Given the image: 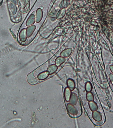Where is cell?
Returning <instances> with one entry per match:
<instances>
[{"instance_id":"obj_1","label":"cell","mask_w":113,"mask_h":128,"mask_svg":"<svg viewBox=\"0 0 113 128\" xmlns=\"http://www.w3.org/2000/svg\"><path fill=\"white\" fill-rule=\"evenodd\" d=\"M67 112L71 115L75 116L77 115L78 111L76 108L71 104H68L67 105Z\"/></svg>"},{"instance_id":"obj_2","label":"cell","mask_w":113,"mask_h":128,"mask_svg":"<svg viewBox=\"0 0 113 128\" xmlns=\"http://www.w3.org/2000/svg\"><path fill=\"white\" fill-rule=\"evenodd\" d=\"M92 117L93 119L97 122H100L102 120V116L101 113L97 110L93 112Z\"/></svg>"},{"instance_id":"obj_3","label":"cell","mask_w":113,"mask_h":128,"mask_svg":"<svg viewBox=\"0 0 113 128\" xmlns=\"http://www.w3.org/2000/svg\"><path fill=\"white\" fill-rule=\"evenodd\" d=\"M72 92L69 88L67 87L65 89L64 92V96L65 100L66 102H69L71 98Z\"/></svg>"},{"instance_id":"obj_4","label":"cell","mask_w":113,"mask_h":128,"mask_svg":"<svg viewBox=\"0 0 113 128\" xmlns=\"http://www.w3.org/2000/svg\"><path fill=\"white\" fill-rule=\"evenodd\" d=\"M67 84L68 88H69L71 91L74 90L75 88V81L73 79H69L67 80Z\"/></svg>"},{"instance_id":"obj_5","label":"cell","mask_w":113,"mask_h":128,"mask_svg":"<svg viewBox=\"0 0 113 128\" xmlns=\"http://www.w3.org/2000/svg\"><path fill=\"white\" fill-rule=\"evenodd\" d=\"M78 97L77 95L75 93H73L71 94V98H70L69 102L70 104L73 105H75L78 102Z\"/></svg>"},{"instance_id":"obj_6","label":"cell","mask_w":113,"mask_h":128,"mask_svg":"<svg viewBox=\"0 0 113 128\" xmlns=\"http://www.w3.org/2000/svg\"><path fill=\"white\" fill-rule=\"evenodd\" d=\"M58 69V67L55 65H50L47 69V71L48 72L50 75L53 74L56 72Z\"/></svg>"},{"instance_id":"obj_7","label":"cell","mask_w":113,"mask_h":128,"mask_svg":"<svg viewBox=\"0 0 113 128\" xmlns=\"http://www.w3.org/2000/svg\"><path fill=\"white\" fill-rule=\"evenodd\" d=\"M89 106L91 110L93 112L97 111L98 109V106L97 104L94 101L89 102Z\"/></svg>"},{"instance_id":"obj_8","label":"cell","mask_w":113,"mask_h":128,"mask_svg":"<svg viewBox=\"0 0 113 128\" xmlns=\"http://www.w3.org/2000/svg\"><path fill=\"white\" fill-rule=\"evenodd\" d=\"M85 90L87 92H91L93 88L92 85L89 82H87L85 84Z\"/></svg>"},{"instance_id":"obj_9","label":"cell","mask_w":113,"mask_h":128,"mask_svg":"<svg viewBox=\"0 0 113 128\" xmlns=\"http://www.w3.org/2000/svg\"><path fill=\"white\" fill-rule=\"evenodd\" d=\"M86 97L87 100L89 102L94 101V96L93 94L91 92H87Z\"/></svg>"},{"instance_id":"obj_10","label":"cell","mask_w":113,"mask_h":128,"mask_svg":"<svg viewBox=\"0 0 113 128\" xmlns=\"http://www.w3.org/2000/svg\"><path fill=\"white\" fill-rule=\"evenodd\" d=\"M65 59L61 57L58 58L55 61V63L57 66H59L63 63L64 62Z\"/></svg>"},{"instance_id":"obj_11","label":"cell","mask_w":113,"mask_h":128,"mask_svg":"<svg viewBox=\"0 0 113 128\" xmlns=\"http://www.w3.org/2000/svg\"><path fill=\"white\" fill-rule=\"evenodd\" d=\"M109 78L111 82L113 84V74H111L109 75Z\"/></svg>"},{"instance_id":"obj_12","label":"cell","mask_w":113,"mask_h":128,"mask_svg":"<svg viewBox=\"0 0 113 128\" xmlns=\"http://www.w3.org/2000/svg\"><path fill=\"white\" fill-rule=\"evenodd\" d=\"M110 69H111V72H112V73L113 74V65H112V66H111V67H110Z\"/></svg>"}]
</instances>
